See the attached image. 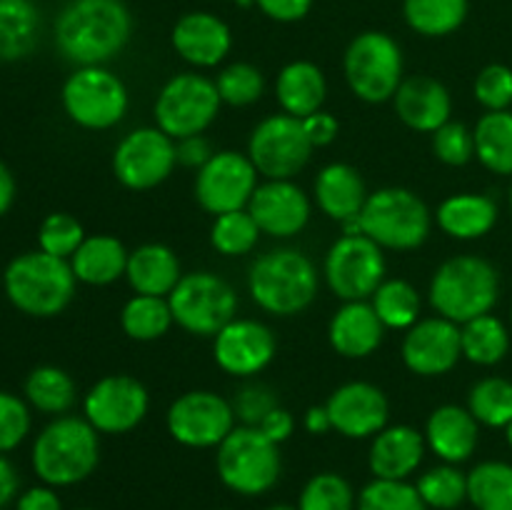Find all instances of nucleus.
Masks as SVG:
<instances>
[{
    "label": "nucleus",
    "mask_w": 512,
    "mask_h": 510,
    "mask_svg": "<svg viewBox=\"0 0 512 510\" xmlns=\"http://www.w3.org/2000/svg\"><path fill=\"white\" fill-rule=\"evenodd\" d=\"M175 165V140L158 125L130 130L113 150V175L128 190L158 188L173 175Z\"/></svg>",
    "instance_id": "nucleus-15"
},
{
    "label": "nucleus",
    "mask_w": 512,
    "mask_h": 510,
    "mask_svg": "<svg viewBox=\"0 0 512 510\" xmlns=\"http://www.w3.org/2000/svg\"><path fill=\"white\" fill-rule=\"evenodd\" d=\"M395 113L400 123L408 125L418 133H430L443 128L453 115V98L450 90L430 75H413L400 83L398 93L393 98Z\"/></svg>",
    "instance_id": "nucleus-23"
},
{
    "label": "nucleus",
    "mask_w": 512,
    "mask_h": 510,
    "mask_svg": "<svg viewBox=\"0 0 512 510\" xmlns=\"http://www.w3.org/2000/svg\"><path fill=\"white\" fill-rule=\"evenodd\" d=\"M30 463L50 488L88 480L100 463V433L78 415H58L33 440Z\"/></svg>",
    "instance_id": "nucleus-3"
},
{
    "label": "nucleus",
    "mask_w": 512,
    "mask_h": 510,
    "mask_svg": "<svg viewBox=\"0 0 512 510\" xmlns=\"http://www.w3.org/2000/svg\"><path fill=\"white\" fill-rule=\"evenodd\" d=\"M360 225L383 250H418L430 238L433 213L418 193L390 185L368 195Z\"/></svg>",
    "instance_id": "nucleus-6"
},
{
    "label": "nucleus",
    "mask_w": 512,
    "mask_h": 510,
    "mask_svg": "<svg viewBox=\"0 0 512 510\" xmlns=\"http://www.w3.org/2000/svg\"><path fill=\"white\" fill-rule=\"evenodd\" d=\"M335 433L350 440L375 438L388 425L390 403L388 395L373 383L350 380L330 393L325 403Z\"/></svg>",
    "instance_id": "nucleus-20"
},
{
    "label": "nucleus",
    "mask_w": 512,
    "mask_h": 510,
    "mask_svg": "<svg viewBox=\"0 0 512 510\" xmlns=\"http://www.w3.org/2000/svg\"><path fill=\"white\" fill-rule=\"evenodd\" d=\"M468 500L478 510H512V465L485 460L468 473Z\"/></svg>",
    "instance_id": "nucleus-39"
},
{
    "label": "nucleus",
    "mask_w": 512,
    "mask_h": 510,
    "mask_svg": "<svg viewBox=\"0 0 512 510\" xmlns=\"http://www.w3.org/2000/svg\"><path fill=\"white\" fill-rule=\"evenodd\" d=\"M150 410L148 388L133 375H105L83 398V418L100 435H125L138 428Z\"/></svg>",
    "instance_id": "nucleus-17"
},
{
    "label": "nucleus",
    "mask_w": 512,
    "mask_h": 510,
    "mask_svg": "<svg viewBox=\"0 0 512 510\" xmlns=\"http://www.w3.org/2000/svg\"><path fill=\"white\" fill-rule=\"evenodd\" d=\"M233 3H235V0H233Z\"/></svg>",
    "instance_id": "nucleus-64"
},
{
    "label": "nucleus",
    "mask_w": 512,
    "mask_h": 510,
    "mask_svg": "<svg viewBox=\"0 0 512 510\" xmlns=\"http://www.w3.org/2000/svg\"><path fill=\"white\" fill-rule=\"evenodd\" d=\"M173 320L185 333L215 338L230 320L238 318V293L218 273H185L168 295Z\"/></svg>",
    "instance_id": "nucleus-10"
},
{
    "label": "nucleus",
    "mask_w": 512,
    "mask_h": 510,
    "mask_svg": "<svg viewBox=\"0 0 512 510\" xmlns=\"http://www.w3.org/2000/svg\"><path fill=\"white\" fill-rule=\"evenodd\" d=\"M30 408L28 400L0 390V453H10L18 448L30 433Z\"/></svg>",
    "instance_id": "nucleus-49"
},
{
    "label": "nucleus",
    "mask_w": 512,
    "mask_h": 510,
    "mask_svg": "<svg viewBox=\"0 0 512 510\" xmlns=\"http://www.w3.org/2000/svg\"><path fill=\"white\" fill-rule=\"evenodd\" d=\"M358 498L340 473H318L303 485L298 510H355Z\"/></svg>",
    "instance_id": "nucleus-44"
},
{
    "label": "nucleus",
    "mask_w": 512,
    "mask_h": 510,
    "mask_svg": "<svg viewBox=\"0 0 512 510\" xmlns=\"http://www.w3.org/2000/svg\"><path fill=\"white\" fill-rule=\"evenodd\" d=\"M215 468L223 485L233 493L255 498L278 483L283 458L280 445L260 433L255 425H235L233 433L218 445Z\"/></svg>",
    "instance_id": "nucleus-7"
},
{
    "label": "nucleus",
    "mask_w": 512,
    "mask_h": 510,
    "mask_svg": "<svg viewBox=\"0 0 512 510\" xmlns=\"http://www.w3.org/2000/svg\"><path fill=\"white\" fill-rule=\"evenodd\" d=\"M508 200H510V210H512V185H510V195H508Z\"/></svg>",
    "instance_id": "nucleus-61"
},
{
    "label": "nucleus",
    "mask_w": 512,
    "mask_h": 510,
    "mask_svg": "<svg viewBox=\"0 0 512 510\" xmlns=\"http://www.w3.org/2000/svg\"><path fill=\"white\" fill-rule=\"evenodd\" d=\"M433 153L440 163L450 165V168H463L475 158L473 130L468 125L448 120L443 128L433 133Z\"/></svg>",
    "instance_id": "nucleus-47"
},
{
    "label": "nucleus",
    "mask_w": 512,
    "mask_h": 510,
    "mask_svg": "<svg viewBox=\"0 0 512 510\" xmlns=\"http://www.w3.org/2000/svg\"><path fill=\"white\" fill-rule=\"evenodd\" d=\"M248 213L258 223L260 233L285 240L303 233L313 205L308 193L293 180H263L250 198Z\"/></svg>",
    "instance_id": "nucleus-21"
},
{
    "label": "nucleus",
    "mask_w": 512,
    "mask_h": 510,
    "mask_svg": "<svg viewBox=\"0 0 512 510\" xmlns=\"http://www.w3.org/2000/svg\"><path fill=\"white\" fill-rule=\"evenodd\" d=\"M3 288L13 308L30 318H55L75 298L78 278L70 260L43 250L15 255L3 273Z\"/></svg>",
    "instance_id": "nucleus-4"
},
{
    "label": "nucleus",
    "mask_w": 512,
    "mask_h": 510,
    "mask_svg": "<svg viewBox=\"0 0 512 510\" xmlns=\"http://www.w3.org/2000/svg\"><path fill=\"white\" fill-rule=\"evenodd\" d=\"M303 128L308 133V140L313 143V148H325L340 133L338 118L333 113H328V110H318V113L303 118Z\"/></svg>",
    "instance_id": "nucleus-52"
},
{
    "label": "nucleus",
    "mask_w": 512,
    "mask_h": 510,
    "mask_svg": "<svg viewBox=\"0 0 512 510\" xmlns=\"http://www.w3.org/2000/svg\"><path fill=\"white\" fill-rule=\"evenodd\" d=\"M55 48L78 68L118 58L133 38L125 0H68L55 18Z\"/></svg>",
    "instance_id": "nucleus-1"
},
{
    "label": "nucleus",
    "mask_w": 512,
    "mask_h": 510,
    "mask_svg": "<svg viewBox=\"0 0 512 510\" xmlns=\"http://www.w3.org/2000/svg\"><path fill=\"white\" fill-rule=\"evenodd\" d=\"M15 510H63L58 493L50 485H35L28 488L15 503Z\"/></svg>",
    "instance_id": "nucleus-55"
},
{
    "label": "nucleus",
    "mask_w": 512,
    "mask_h": 510,
    "mask_svg": "<svg viewBox=\"0 0 512 510\" xmlns=\"http://www.w3.org/2000/svg\"><path fill=\"white\" fill-rule=\"evenodd\" d=\"M385 270L383 248L368 235H340L323 263L325 283L343 303L373 298L385 280Z\"/></svg>",
    "instance_id": "nucleus-13"
},
{
    "label": "nucleus",
    "mask_w": 512,
    "mask_h": 510,
    "mask_svg": "<svg viewBox=\"0 0 512 510\" xmlns=\"http://www.w3.org/2000/svg\"><path fill=\"white\" fill-rule=\"evenodd\" d=\"M468 410L480 425L505 428L512 420V380L498 375L478 380L468 393Z\"/></svg>",
    "instance_id": "nucleus-41"
},
{
    "label": "nucleus",
    "mask_w": 512,
    "mask_h": 510,
    "mask_svg": "<svg viewBox=\"0 0 512 510\" xmlns=\"http://www.w3.org/2000/svg\"><path fill=\"white\" fill-rule=\"evenodd\" d=\"M315 203L335 223L358 218L368 203V185L363 175L348 163H328L315 178Z\"/></svg>",
    "instance_id": "nucleus-27"
},
{
    "label": "nucleus",
    "mask_w": 512,
    "mask_h": 510,
    "mask_svg": "<svg viewBox=\"0 0 512 510\" xmlns=\"http://www.w3.org/2000/svg\"><path fill=\"white\" fill-rule=\"evenodd\" d=\"M428 298L435 313L458 325L493 313L500 298L498 268L480 255L443 260L430 278Z\"/></svg>",
    "instance_id": "nucleus-5"
},
{
    "label": "nucleus",
    "mask_w": 512,
    "mask_h": 510,
    "mask_svg": "<svg viewBox=\"0 0 512 510\" xmlns=\"http://www.w3.org/2000/svg\"><path fill=\"white\" fill-rule=\"evenodd\" d=\"M125 278L135 295L168 298L178 280L183 278V270H180V258L173 248L163 243H143L128 255Z\"/></svg>",
    "instance_id": "nucleus-28"
},
{
    "label": "nucleus",
    "mask_w": 512,
    "mask_h": 510,
    "mask_svg": "<svg viewBox=\"0 0 512 510\" xmlns=\"http://www.w3.org/2000/svg\"><path fill=\"white\" fill-rule=\"evenodd\" d=\"M260 235L263 233H260L253 215L248 213V208L215 215L213 225H210V243L225 258H238V255L253 253Z\"/></svg>",
    "instance_id": "nucleus-42"
},
{
    "label": "nucleus",
    "mask_w": 512,
    "mask_h": 510,
    "mask_svg": "<svg viewBox=\"0 0 512 510\" xmlns=\"http://www.w3.org/2000/svg\"><path fill=\"white\" fill-rule=\"evenodd\" d=\"M403 48L383 30L355 35L343 55V73L350 93L370 105L388 103L403 83Z\"/></svg>",
    "instance_id": "nucleus-8"
},
{
    "label": "nucleus",
    "mask_w": 512,
    "mask_h": 510,
    "mask_svg": "<svg viewBox=\"0 0 512 510\" xmlns=\"http://www.w3.org/2000/svg\"><path fill=\"white\" fill-rule=\"evenodd\" d=\"M265 510H298L293 505H273V508H265Z\"/></svg>",
    "instance_id": "nucleus-60"
},
{
    "label": "nucleus",
    "mask_w": 512,
    "mask_h": 510,
    "mask_svg": "<svg viewBox=\"0 0 512 510\" xmlns=\"http://www.w3.org/2000/svg\"><path fill=\"white\" fill-rule=\"evenodd\" d=\"M370 305L375 308L378 318L390 330H410L420 320V300L418 288L403 278H385L380 288L375 290Z\"/></svg>",
    "instance_id": "nucleus-38"
},
{
    "label": "nucleus",
    "mask_w": 512,
    "mask_h": 510,
    "mask_svg": "<svg viewBox=\"0 0 512 510\" xmlns=\"http://www.w3.org/2000/svg\"><path fill=\"white\" fill-rule=\"evenodd\" d=\"M260 433L265 435V438H270L273 443H285V440L293 435L295 430V418L293 413H290L288 408H283V405H278L275 410H270L268 415L263 418V423L258 425Z\"/></svg>",
    "instance_id": "nucleus-54"
},
{
    "label": "nucleus",
    "mask_w": 512,
    "mask_h": 510,
    "mask_svg": "<svg viewBox=\"0 0 512 510\" xmlns=\"http://www.w3.org/2000/svg\"><path fill=\"white\" fill-rule=\"evenodd\" d=\"M258 175L248 153L218 150L195 175V200L210 215L245 210L260 185Z\"/></svg>",
    "instance_id": "nucleus-16"
},
{
    "label": "nucleus",
    "mask_w": 512,
    "mask_h": 510,
    "mask_svg": "<svg viewBox=\"0 0 512 510\" xmlns=\"http://www.w3.org/2000/svg\"><path fill=\"white\" fill-rule=\"evenodd\" d=\"M173 50L193 68H215L233 50V30L208 10H193L175 20L170 33Z\"/></svg>",
    "instance_id": "nucleus-22"
},
{
    "label": "nucleus",
    "mask_w": 512,
    "mask_h": 510,
    "mask_svg": "<svg viewBox=\"0 0 512 510\" xmlns=\"http://www.w3.org/2000/svg\"><path fill=\"white\" fill-rule=\"evenodd\" d=\"M235 410L230 400L213 390H188L170 403L165 425L175 443L185 448H218L233 433Z\"/></svg>",
    "instance_id": "nucleus-14"
},
{
    "label": "nucleus",
    "mask_w": 512,
    "mask_h": 510,
    "mask_svg": "<svg viewBox=\"0 0 512 510\" xmlns=\"http://www.w3.org/2000/svg\"><path fill=\"white\" fill-rule=\"evenodd\" d=\"M65 115L83 130H110L128 115L130 95L123 78L105 65H85L68 75L60 90Z\"/></svg>",
    "instance_id": "nucleus-9"
},
{
    "label": "nucleus",
    "mask_w": 512,
    "mask_h": 510,
    "mask_svg": "<svg viewBox=\"0 0 512 510\" xmlns=\"http://www.w3.org/2000/svg\"><path fill=\"white\" fill-rule=\"evenodd\" d=\"M40 38V10L33 0H0V60L28 58Z\"/></svg>",
    "instance_id": "nucleus-32"
},
{
    "label": "nucleus",
    "mask_w": 512,
    "mask_h": 510,
    "mask_svg": "<svg viewBox=\"0 0 512 510\" xmlns=\"http://www.w3.org/2000/svg\"><path fill=\"white\" fill-rule=\"evenodd\" d=\"M255 8L273 23H300L313 10V0H255Z\"/></svg>",
    "instance_id": "nucleus-51"
},
{
    "label": "nucleus",
    "mask_w": 512,
    "mask_h": 510,
    "mask_svg": "<svg viewBox=\"0 0 512 510\" xmlns=\"http://www.w3.org/2000/svg\"><path fill=\"white\" fill-rule=\"evenodd\" d=\"M498 203L483 193H455L438 205V228L453 240L485 238L498 223Z\"/></svg>",
    "instance_id": "nucleus-30"
},
{
    "label": "nucleus",
    "mask_w": 512,
    "mask_h": 510,
    "mask_svg": "<svg viewBox=\"0 0 512 510\" xmlns=\"http://www.w3.org/2000/svg\"><path fill=\"white\" fill-rule=\"evenodd\" d=\"M175 325L168 298L158 295H133L120 310V328L130 340L153 343Z\"/></svg>",
    "instance_id": "nucleus-37"
},
{
    "label": "nucleus",
    "mask_w": 512,
    "mask_h": 510,
    "mask_svg": "<svg viewBox=\"0 0 512 510\" xmlns=\"http://www.w3.org/2000/svg\"><path fill=\"white\" fill-rule=\"evenodd\" d=\"M215 88H218L220 100L223 105L230 108H248V105L258 103L263 98L265 90V78L260 73V68H255L253 63H230L215 78Z\"/></svg>",
    "instance_id": "nucleus-43"
},
{
    "label": "nucleus",
    "mask_w": 512,
    "mask_h": 510,
    "mask_svg": "<svg viewBox=\"0 0 512 510\" xmlns=\"http://www.w3.org/2000/svg\"><path fill=\"white\" fill-rule=\"evenodd\" d=\"M18 490H20L18 470H15V465L0 453V510H3L8 503H13Z\"/></svg>",
    "instance_id": "nucleus-56"
},
{
    "label": "nucleus",
    "mask_w": 512,
    "mask_h": 510,
    "mask_svg": "<svg viewBox=\"0 0 512 510\" xmlns=\"http://www.w3.org/2000/svg\"><path fill=\"white\" fill-rule=\"evenodd\" d=\"M385 325L370 300H350L333 313L328 323L330 348L348 360H363L383 345Z\"/></svg>",
    "instance_id": "nucleus-24"
},
{
    "label": "nucleus",
    "mask_w": 512,
    "mask_h": 510,
    "mask_svg": "<svg viewBox=\"0 0 512 510\" xmlns=\"http://www.w3.org/2000/svg\"><path fill=\"white\" fill-rule=\"evenodd\" d=\"M400 355H403L405 368L413 375L440 378V375L450 373L463 358L460 325L443 315L420 318L413 328L405 330Z\"/></svg>",
    "instance_id": "nucleus-18"
},
{
    "label": "nucleus",
    "mask_w": 512,
    "mask_h": 510,
    "mask_svg": "<svg viewBox=\"0 0 512 510\" xmlns=\"http://www.w3.org/2000/svg\"><path fill=\"white\" fill-rule=\"evenodd\" d=\"M355 510H428V505L408 480L373 478L360 490Z\"/></svg>",
    "instance_id": "nucleus-45"
},
{
    "label": "nucleus",
    "mask_w": 512,
    "mask_h": 510,
    "mask_svg": "<svg viewBox=\"0 0 512 510\" xmlns=\"http://www.w3.org/2000/svg\"><path fill=\"white\" fill-rule=\"evenodd\" d=\"M15 178L13 173H10L8 165L0 160V218H3L5 213H8L10 208H13L15 203Z\"/></svg>",
    "instance_id": "nucleus-58"
},
{
    "label": "nucleus",
    "mask_w": 512,
    "mask_h": 510,
    "mask_svg": "<svg viewBox=\"0 0 512 510\" xmlns=\"http://www.w3.org/2000/svg\"><path fill=\"white\" fill-rule=\"evenodd\" d=\"M275 98H278L283 113L293 118H308V115L323 110L328 98V80L325 73L310 60H293L283 65L275 80Z\"/></svg>",
    "instance_id": "nucleus-29"
},
{
    "label": "nucleus",
    "mask_w": 512,
    "mask_h": 510,
    "mask_svg": "<svg viewBox=\"0 0 512 510\" xmlns=\"http://www.w3.org/2000/svg\"><path fill=\"white\" fill-rule=\"evenodd\" d=\"M475 158L495 175H512V110L485 113L473 128Z\"/></svg>",
    "instance_id": "nucleus-35"
},
{
    "label": "nucleus",
    "mask_w": 512,
    "mask_h": 510,
    "mask_svg": "<svg viewBox=\"0 0 512 510\" xmlns=\"http://www.w3.org/2000/svg\"><path fill=\"white\" fill-rule=\"evenodd\" d=\"M460 345H463L465 360L490 368V365L503 363L505 355H508L510 330L498 315H480V318L460 325Z\"/></svg>",
    "instance_id": "nucleus-36"
},
{
    "label": "nucleus",
    "mask_w": 512,
    "mask_h": 510,
    "mask_svg": "<svg viewBox=\"0 0 512 510\" xmlns=\"http://www.w3.org/2000/svg\"><path fill=\"white\" fill-rule=\"evenodd\" d=\"M415 488L428 508L455 510L468 500V473L453 463L435 465L420 475Z\"/></svg>",
    "instance_id": "nucleus-40"
},
{
    "label": "nucleus",
    "mask_w": 512,
    "mask_h": 510,
    "mask_svg": "<svg viewBox=\"0 0 512 510\" xmlns=\"http://www.w3.org/2000/svg\"><path fill=\"white\" fill-rule=\"evenodd\" d=\"M220 100L215 80L188 70L165 80L155 98V125L173 140L203 135L220 115Z\"/></svg>",
    "instance_id": "nucleus-11"
},
{
    "label": "nucleus",
    "mask_w": 512,
    "mask_h": 510,
    "mask_svg": "<svg viewBox=\"0 0 512 510\" xmlns=\"http://www.w3.org/2000/svg\"><path fill=\"white\" fill-rule=\"evenodd\" d=\"M425 435L413 425H385L370 438L368 465L375 478L408 480L425 458Z\"/></svg>",
    "instance_id": "nucleus-25"
},
{
    "label": "nucleus",
    "mask_w": 512,
    "mask_h": 510,
    "mask_svg": "<svg viewBox=\"0 0 512 510\" xmlns=\"http://www.w3.org/2000/svg\"><path fill=\"white\" fill-rule=\"evenodd\" d=\"M175 150H178V163L185 168L200 170L210 158H213V148L205 135H190V138L175 140Z\"/></svg>",
    "instance_id": "nucleus-53"
},
{
    "label": "nucleus",
    "mask_w": 512,
    "mask_h": 510,
    "mask_svg": "<svg viewBox=\"0 0 512 510\" xmlns=\"http://www.w3.org/2000/svg\"><path fill=\"white\" fill-rule=\"evenodd\" d=\"M128 255L125 245L115 235H88L70 258V268L78 283L103 288L123 278L128 268Z\"/></svg>",
    "instance_id": "nucleus-31"
},
{
    "label": "nucleus",
    "mask_w": 512,
    "mask_h": 510,
    "mask_svg": "<svg viewBox=\"0 0 512 510\" xmlns=\"http://www.w3.org/2000/svg\"><path fill=\"white\" fill-rule=\"evenodd\" d=\"M470 0H403V18L423 38H448L463 28Z\"/></svg>",
    "instance_id": "nucleus-34"
},
{
    "label": "nucleus",
    "mask_w": 512,
    "mask_h": 510,
    "mask_svg": "<svg viewBox=\"0 0 512 510\" xmlns=\"http://www.w3.org/2000/svg\"><path fill=\"white\" fill-rule=\"evenodd\" d=\"M25 400L30 408L45 415H65L78 400V385L68 370L58 365H38L28 373L23 385Z\"/></svg>",
    "instance_id": "nucleus-33"
},
{
    "label": "nucleus",
    "mask_w": 512,
    "mask_h": 510,
    "mask_svg": "<svg viewBox=\"0 0 512 510\" xmlns=\"http://www.w3.org/2000/svg\"><path fill=\"white\" fill-rule=\"evenodd\" d=\"M78 510H93V508H78Z\"/></svg>",
    "instance_id": "nucleus-62"
},
{
    "label": "nucleus",
    "mask_w": 512,
    "mask_h": 510,
    "mask_svg": "<svg viewBox=\"0 0 512 510\" xmlns=\"http://www.w3.org/2000/svg\"><path fill=\"white\" fill-rule=\"evenodd\" d=\"M505 438H508V445L512 448V420L508 425H505Z\"/></svg>",
    "instance_id": "nucleus-59"
},
{
    "label": "nucleus",
    "mask_w": 512,
    "mask_h": 510,
    "mask_svg": "<svg viewBox=\"0 0 512 510\" xmlns=\"http://www.w3.org/2000/svg\"><path fill=\"white\" fill-rule=\"evenodd\" d=\"M475 100L485 108V113L493 110H510L512 105V68L503 63L485 65L478 73L473 85Z\"/></svg>",
    "instance_id": "nucleus-48"
},
{
    "label": "nucleus",
    "mask_w": 512,
    "mask_h": 510,
    "mask_svg": "<svg viewBox=\"0 0 512 510\" xmlns=\"http://www.w3.org/2000/svg\"><path fill=\"white\" fill-rule=\"evenodd\" d=\"M303 120L275 113L260 120L248 140V158L265 180H293L313 158Z\"/></svg>",
    "instance_id": "nucleus-12"
},
{
    "label": "nucleus",
    "mask_w": 512,
    "mask_h": 510,
    "mask_svg": "<svg viewBox=\"0 0 512 510\" xmlns=\"http://www.w3.org/2000/svg\"><path fill=\"white\" fill-rule=\"evenodd\" d=\"M85 238L88 235H85L83 223L75 215L50 213L38 228V250L55 255V258L70 260Z\"/></svg>",
    "instance_id": "nucleus-46"
},
{
    "label": "nucleus",
    "mask_w": 512,
    "mask_h": 510,
    "mask_svg": "<svg viewBox=\"0 0 512 510\" xmlns=\"http://www.w3.org/2000/svg\"><path fill=\"white\" fill-rule=\"evenodd\" d=\"M425 443L443 463L460 465L473 458L480 443V423L468 408L455 403L438 405L425 420Z\"/></svg>",
    "instance_id": "nucleus-26"
},
{
    "label": "nucleus",
    "mask_w": 512,
    "mask_h": 510,
    "mask_svg": "<svg viewBox=\"0 0 512 510\" xmlns=\"http://www.w3.org/2000/svg\"><path fill=\"white\" fill-rule=\"evenodd\" d=\"M510 325H512V310H510Z\"/></svg>",
    "instance_id": "nucleus-63"
},
{
    "label": "nucleus",
    "mask_w": 512,
    "mask_h": 510,
    "mask_svg": "<svg viewBox=\"0 0 512 510\" xmlns=\"http://www.w3.org/2000/svg\"><path fill=\"white\" fill-rule=\"evenodd\" d=\"M320 275L313 258L298 248H273L253 260L248 270V293L260 310L290 318L313 305Z\"/></svg>",
    "instance_id": "nucleus-2"
},
{
    "label": "nucleus",
    "mask_w": 512,
    "mask_h": 510,
    "mask_svg": "<svg viewBox=\"0 0 512 510\" xmlns=\"http://www.w3.org/2000/svg\"><path fill=\"white\" fill-rule=\"evenodd\" d=\"M278 408V398H275L273 390L263 383H248L235 393L233 410L235 418L240 420V425H255L258 428L263 423L265 415L270 410Z\"/></svg>",
    "instance_id": "nucleus-50"
},
{
    "label": "nucleus",
    "mask_w": 512,
    "mask_h": 510,
    "mask_svg": "<svg viewBox=\"0 0 512 510\" xmlns=\"http://www.w3.org/2000/svg\"><path fill=\"white\" fill-rule=\"evenodd\" d=\"M278 353L275 333L260 320L235 318L213 338L215 363L233 378H253L263 373Z\"/></svg>",
    "instance_id": "nucleus-19"
},
{
    "label": "nucleus",
    "mask_w": 512,
    "mask_h": 510,
    "mask_svg": "<svg viewBox=\"0 0 512 510\" xmlns=\"http://www.w3.org/2000/svg\"><path fill=\"white\" fill-rule=\"evenodd\" d=\"M303 425L310 435H325L333 430V423H330V415H328V408H325V405H313V408L305 413Z\"/></svg>",
    "instance_id": "nucleus-57"
}]
</instances>
